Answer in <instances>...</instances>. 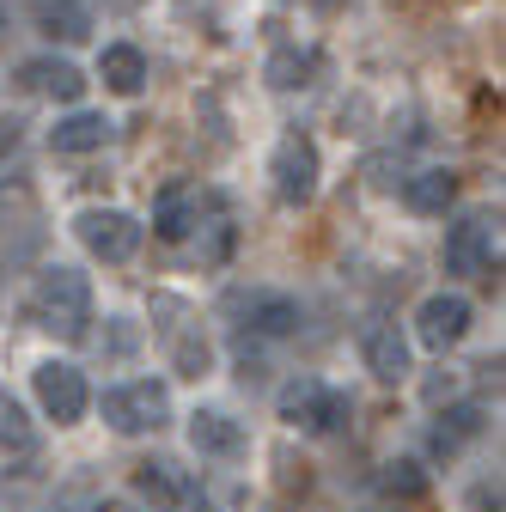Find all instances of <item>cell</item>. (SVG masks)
I'll return each instance as SVG.
<instances>
[{"instance_id": "obj_1", "label": "cell", "mask_w": 506, "mask_h": 512, "mask_svg": "<svg viewBox=\"0 0 506 512\" xmlns=\"http://www.w3.org/2000/svg\"><path fill=\"white\" fill-rule=\"evenodd\" d=\"M31 324L55 342H80L92 324V281L80 269H49L31 287Z\"/></svg>"}, {"instance_id": "obj_2", "label": "cell", "mask_w": 506, "mask_h": 512, "mask_svg": "<svg viewBox=\"0 0 506 512\" xmlns=\"http://www.w3.org/2000/svg\"><path fill=\"white\" fill-rule=\"evenodd\" d=\"M281 421L299 427V433H342L348 427V397L305 372V378H293L281 391Z\"/></svg>"}, {"instance_id": "obj_3", "label": "cell", "mask_w": 506, "mask_h": 512, "mask_svg": "<svg viewBox=\"0 0 506 512\" xmlns=\"http://www.w3.org/2000/svg\"><path fill=\"white\" fill-rule=\"evenodd\" d=\"M171 415V391L159 378H135V384H116V391H104V421L116 433H159Z\"/></svg>"}, {"instance_id": "obj_4", "label": "cell", "mask_w": 506, "mask_h": 512, "mask_svg": "<svg viewBox=\"0 0 506 512\" xmlns=\"http://www.w3.org/2000/svg\"><path fill=\"white\" fill-rule=\"evenodd\" d=\"M74 226H80V244L92 256H104V263H129L141 250V220L122 214V208H86Z\"/></svg>"}, {"instance_id": "obj_5", "label": "cell", "mask_w": 506, "mask_h": 512, "mask_svg": "<svg viewBox=\"0 0 506 512\" xmlns=\"http://www.w3.org/2000/svg\"><path fill=\"white\" fill-rule=\"evenodd\" d=\"M37 403H43V415H49L55 427H74V421L86 415V403H92L86 372H80V366H61V360L37 366Z\"/></svg>"}, {"instance_id": "obj_6", "label": "cell", "mask_w": 506, "mask_h": 512, "mask_svg": "<svg viewBox=\"0 0 506 512\" xmlns=\"http://www.w3.org/2000/svg\"><path fill=\"white\" fill-rule=\"evenodd\" d=\"M446 269L464 275V281H482L494 269V220L488 214H470L464 226H452V238H446Z\"/></svg>"}, {"instance_id": "obj_7", "label": "cell", "mask_w": 506, "mask_h": 512, "mask_svg": "<svg viewBox=\"0 0 506 512\" xmlns=\"http://www.w3.org/2000/svg\"><path fill=\"white\" fill-rule=\"evenodd\" d=\"M275 189H281V202H311L318 196V147L305 135H287L275 147Z\"/></svg>"}, {"instance_id": "obj_8", "label": "cell", "mask_w": 506, "mask_h": 512, "mask_svg": "<svg viewBox=\"0 0 506 512\" xmlns=\"http://www.w3.org/2000/svg\"><path fill=\"white\" fill-rule=\"evenodd\" d=\"M415 330H421L427 348H452V342H464V336H470V299H458V293H433V299L421 305V317H415Z\"/></svg>"}, {"instance_id": "obj_9", "label": "cell", "mask_w": 506, "mask_h": 512, "mask_svg": "<svg viewBox=\"0 0 506 512\" xmlns=\"http://www.w3.org/2000/svg\"><path fill=\"white\" fill-rule=\"evenodd\" d=\"M360 354H366V372L385 378V384H397L409 372V342H403L397 324H385V317H372V324L360 330Z\"/></svg>"}, {"instance_id": "obj_10", "label": "cell", "mask_w": 506, "mask_h": 512, "mask_svg": "<svg viewBox=\"0 0 506 512\" xmlns=\"http://www.w3.org/2000/svg\"><path fill=\"white\" fill-rule=\"evenodd\" d=\"M19 80H25L31 92H49V98H61V104H80V98H86V74L74 68V61H25V68H19Z\"/></svg>"}, {"instance_id": "obj_11", "label": "cell", "mask_w": 506, "mask_h": 512, "mask_svg": "<svg viewBox=\"0 0 506 512\" xmlns=\"http://www.w3.org/2000/svg\"><path fill=\"white\" fill-rule=\"evenodd\" d=\"M189 445L208 452V458H232L244 445V427L232 415H220V409H196V415H189Z\"/></svg>"}, {"instance_id": "obj_12", "label": "cell", "mask_w": 506, "mask_h": 512, "mask_svg": "<svg viewBox=\"0 0 506 512\" xmlns=\"http://www.w3.org/2000/svg\"><path fill=\"white\" fill-rule=\"evenodd\" d=\"M403 202H409L415 214H446V208L458 202V177H452V171H421V177L403 183Z\"/></svg>"}, {"instance_id": "obj_13", "label": "cell", "mask_w": 506, "mask_h": 512, "mask_svg": "<svg viewBox=\"0 0 506 512\" xmlns=\"http://www.w3.org/2000/svg\"><path fill=\"white\" fill-rule=\"evenodd\" d=\"M37 19H43V31L61 37V43H86V37H92V7H86V0H43Z\"/></svg>"}, {"instance_id": "obj_14", "label": "cell", "mask_w": 506, "mask_h": 512, "mask_svg": "<svg viewBox=\"0 0 506 512\" xmlns=\"http://www.w3.org/2000/svg\"><path fill=\"white\" fill-rule=\"evenodd\" d=\"M104 141H110V122L104 116H68V122L49 128V147L55 153H98Z\"/></svg>"}, {"instance_id": "obj_15", "label": "cell", "mask_w": 506, "mask_h": 512, "mask_svg": "<svg viewBox=\"0 0 506 512\" xmlns=\"http://www.w3.org/2000/svg\"><path fill=\"white\" fill-rule=\"evenodd\" d=\"M104 86L110 92H122V98H135L141 86H147V61H141V49H129V43H116V49H104Z\"/></svg>"}, {"instance_id": "obj_16", "label": "cell", "mask_w": 506, "mask_h": 512, "mask_svg": "<svg viewBox=\"0 0 506 512\" xmlns=\"http://www.w3.org/2000/svg\"><path fill=\"white\" fill-rule=\"evenodd\" d=\"M244 317H250V330H263V336H293L299 330V305L281 299V293H257L244 305Z\"/></svg>"}, {"instance_id": "obj_17", "label": "cell", "mask_w": 506, "mask_h": 512, "mask_svg": "<svg viewBox=\"0 0 506 512\" xmlns=\"http://www.w3.org/2000/svg\"><path fill=\"white\" fill-rule=\"evenodd\" d=\"M31 445H37V427L25 421V409L7 391H0V458H7V452H31Z\"/></svg>"}, {"instance_id": "obj_18", "label": "cell", "mask_w": 506, "mask_h": 512, "mask_svg": "<svg viewBox=\"0 0 506 512\" xmlns=\"http://www.w3.org/2000/svg\"><path fill=\"white\" fill-rule=\"evenodd\" d=\"M141 494H153V500H177L183 494V482H177V470L171 464H141Z\"/></svg>"}, {"instance_id": "obj_19", "label": "cell", "mask_w": 506, "mask_h": 512, "mask_svg": "<svg viewBox=\"0 0 506 512\" xmlns=\"http://www.w3.org/2000/svg\"><path fill=\"white\" fill-rule=\"evenodd\" d=\"M385 488H391V494H421L427 476H421V464H391V470H385Z\"/></svg>"}, {"instance_id": "obj_20", "label": "cell", "mask_w": 506, "mask_h": 512, "mask_svg": "<svg viewBox=\"0 0 506 512\" xmlns=\"http://www.w3.org/2000/svg\"><path fill=\"white\" fill-rule=\"evenodd\" d=\"M275 86H305V74H311V61L305 55H275Z\"/></svg>"}, {"instance_id": "obj_21", "label": "cell", "mask_w": 506, "mask_h": 512, "mask_svg": "<svg viewBox=\"0 0 506 512\" xmlns=\"http://www.w3.org/2000/svg\"><path fill=\"white\" fill-rule=\"evenodd\" d=\"M92 512H141V506H129V500H104V506H92Z\"/></svg>"}, {"instance_id": "obj_22", "label": "cell", "mask_w": 506, "mask_h": 512, "mask_svg": "<svg viewBox=\"0 0 506 512\" xmlns=\"http://www.w3.org/2000/svg\"><path fill=\"white\" fill-rule=\"evenodd\" d=\"M19 141V122H0V147H13Z\"/></svg>"}, {"instance_id": "obj_23", "label": "cell", "mask_w": 506, "mask_h": 512, "mask_svg": "<svg viewBox=\"0 0 506 512\" xmlns=\"http://www.w3.org/2000/svg\"><path fill=\"white\" fill-rule=\"evenodd\" d=\"M116 7H135V0H116Z\"/></svg>"}]
</instances>
